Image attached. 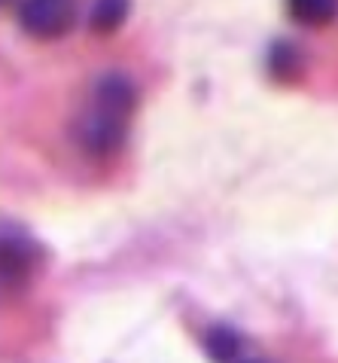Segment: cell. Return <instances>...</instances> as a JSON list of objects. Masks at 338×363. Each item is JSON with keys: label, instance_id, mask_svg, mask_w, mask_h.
Wrapping results in <instances>:
<instances>
[{"label": "cell", "instance_id": "cell-9", "mask_svg": "<svg viewBox=\"0 0 338 363\" xmlns=\"http://www.w3.org/2000/svg\"><path fill=\"white\" fill-rule=\"evenodd\" d=\"M0 4H4V0H0Z\"/></svg>", "mask_w": 338, "mask_h": 363}, {"label": "cell", "instance_id": "cell-1", "mask_svg": "<svg viewBox=\"0 0 338 363\" xmlns=\"http://www.w3.org/2000/svg\"><path fill=\"white\" fill-rule=\"evenodd\" d=\"M137 92L122 74H107L95 83L92 107L79 123V140L92 156H113L128 135V116L134 113Z\"/></svg>", "mask_w": 338, "mask_h": 363}, {"label": "cell", "instance_id": "cell-8", "mask_svg": "<svg viewBox=\"0 0 338 363\" xmlns=\"http://www.w3.org/2000/svg\"><path fill=\"white\" fill-rule=\"evenodd\" d=\"M235 363H268V360H262V357H244V354H241Z\"/></svg>", "mask_w": 338, "mask_h": 363}, {"label": "cell", "instance_id": "cell-4", "mask_svg": "<svg viewBox=\"0 0 338 363\" xmlns=\"http://www.w3.org/2000/svg\"><path fill=\"white\" fill-rule=\"evenodd\" d=\"M204 351L214 363H235L244 354V339L228 327V324H216L211 333L204 336Z\"/></svg>", "mask_w": 338, "mask_h": 363}, {"label": "cell", "instance_id": "cell-7", "mask_svg": "<svg viewBox=\"0 0 338 363\" xmlns=\"http://www.w3.org/2000/svg\"><path fill=\"white\" fill-rule=\"evenodd\" d=\"M286 13L305 28H323L335 13V0H286Z\"/></svg>", "mask_w": 338, "mask_h": 363}, {"label": "cell", "instance_id": "cell-3", "mask_svg": "<svg viewBox=\"0 0 338 363\" xmlns=\"http://www.w3.org/2000/svg\"><path fill=\"white\" fill-rule=\"evenodd\" d=\"M34 263H37V250L31 247V241L18 235L0 238V281L22 284L34 272Z\"/></svg>", "mask_w": 338, "mask_h": 363}, {"label": "cell", "instance_id": "cell-5", "mask_svg": "<svg viewBox=\"0 0 338 363\" xmlns=\"http://www.w3.org/2000/svg\"><path fill=\"white\" fill-rule=\"evenodd\" d=\"M268 70H272V77L281 79V83H296V79L302 77V52L293 43L281 40V43L272 46V55H268Z\"/></svg>", "mask_w": 338, "mask_h": 363}, {"label": "cell", "instance_id": "cell-2", "mask_svg": "<svg viewBox=\"0 0 338 363\" xmlns=\"http://www.w3.org/2000/svg\"><path fill=\"white\" fill-rule=\"evenodd\" d=\"M76 22V0H25L18 6V25L37 40L64 37Z\"/></svg>", "mask_w": 338, "mask_h": 363}, {"label": "cell", "instance_id": "cell-6", "mask_svg": "<svg viewBox=\"0 0 338 363\" xmlns=\"http://www.w3.org/2000/svg\"><path fill=\"white\" fill-rule=\"evenodd\" d=\"M128 0H95L92 16H88V25H92L95 34H113L119 31V25L128 18Z\"/></svg>", "mask_w": 338, "mask_h": 363}]
</instances>
